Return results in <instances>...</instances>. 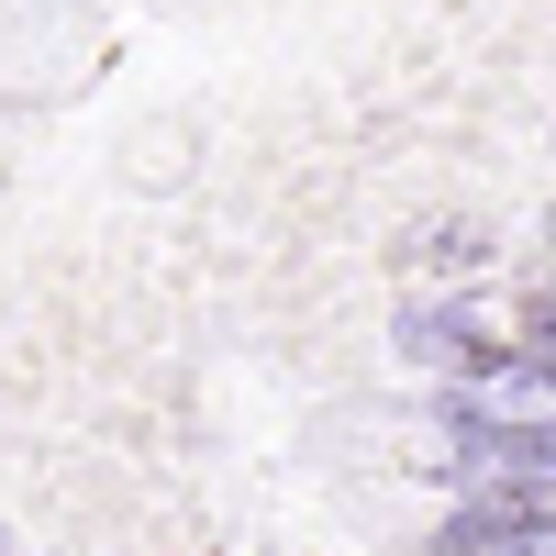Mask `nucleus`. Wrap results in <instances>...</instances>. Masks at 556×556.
I'll list each match as a JSON object with an SVG mask.
<instances>
[{
	"label": "nucleus",
	"instance_id": "f257e3e1",
	"mask_svg": "<svg viewBox=\"0 0 556 556\" xmlns=\"http://www.w3.org/2000/svg\"><path fill=\"white\" fill-rule=\"evenodd\" d=\"M556 534V479L545 468H513L501 490H479L468 513L434 534V556H490V545H545Z\"/></svg>",
	"mask_w": 556,
	"mask_h": 556
},
{
	"label": "nucleus",
	"instance_id": "f03ea898",
	"mask_svg": "<svg viewBox=\"0 0 556 556\" xmlns=\"http://www.w3.org/2000/svg\"><path fill=\"white\" fill-rule=\"evenodd\" d=\"M412 356H434L445 379H513V345L479 312H412Z\"/></svg>",
	"mask_w": 556,
	"mask_h": 556
},
{
	"label": "nucleus",
	"instance_id": "7ed1b4c3",
	"mask_svg": "<svg viewBox=\"0 0 556 556\" xmlns=\"http://www.w3.org/2000/svg\"><path fill=\"white\" fill-rule=\"evenodd\" d=\"M513 356L534 367V379H556V301H545V290L523 301V345H513Z\"/></svg>",
	"mask_w": 556,
	"mask_h": 556
},
{
	"label": "nucleus",
	"instance_id": "20e7f679",
	"mask_svg": "<svg viewBox=\"0 0 556 556\" xmlns=\"http://www.w3.org/2000/svg\"><path fill=\"white\" fill-rule=\"evenodd\" d=\"M424 256H434V267H479V256H490V235H468V223H445V235H424Z\"/></svg>",
	"mask_w": 556,
	"mask_h": 556
}]
</instances>
